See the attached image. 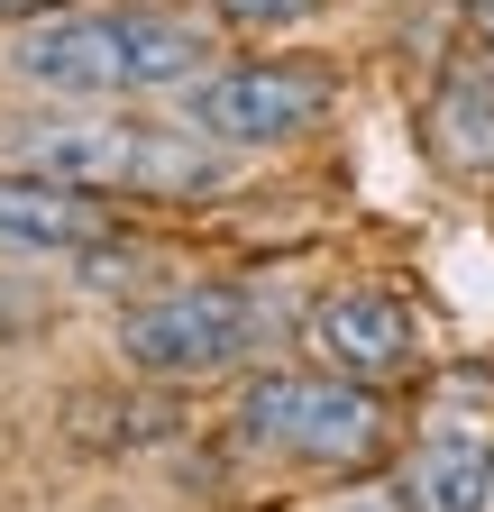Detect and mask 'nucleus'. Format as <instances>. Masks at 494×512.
I'll list each match as a JSON object with an SVG mask.
<instances>
[{
	"label": "nucleus",
	"mask_w": 494,
	"mask_h": 512,
	"mask_svg": "<svg viewBox=\"0 0 494 512\" xmlns=\"http://www.w3.org/2000/svg\"><path fill=\"white\" fill-rule=\"evenodd\" d=\"M238 439L284 467H376L394 439V412L376 384L339 366H275L238 394Z\"/></svg>",
	"instance_id": "7ed1b4c3"
},
{
	"label": "nucleus",
	"mask_w": 494,
	"mask_h": 512,
	"mask_svg": "<svg viewBox=\"0 0 494 512\" xmlns=\"http://www.w3.org/2000/svg\"><path fill=\"white\" fill-rule=\"evenodd\" d=\"M421 147L458 183H494V46H467L440 64V83L421 101Z\"/></svg>",
	"instance_id": "6e6552de"
},
{
	"label": "nucleus",
	"mask_w": 494,
	"mask_h": 512,
	"mask_svg": "<svg viewBox=\"0 0 494 512\" xmlns=\"http://www.w3.org/2000/svg\"><path fill=\"white\" fill-rule=\"evenodd\" d=\"M211 19L174 0H37L0 28V64L55 101H138L211 74Z\"/></svg>",
	"instance_id": "f257e3e1"
},
{
	"label": "nucleus",
	"mask_w": 494,
	"mask_h": 512,
	"mask_svg": "<svg viewBox=\"0 0 494 512\" xmlns=\"http://www.w3.org/2000/svg\"><path fill=\"white\" fill-rule=\"evenodd\" d=\"M101 247H110V211L92 202V192L0 165V256L55 266V256H101Z\"/></svg>",
	"instance_id": "0eeeda50"
},
{
	"label": "nucleus",
	"mask_w": 494,
	"mask_h": 512,
	"mask_svg": "<svg viewBox=\"0 0 494 512\" xmlns=\"http://www.w3.org/2000/svg\"><path fill=\"white\" fill-rule=\"evenodd\" d=\"M339 83L302 55H247V64H211L174 92V119L211 138L220 156H275V147H302L312 128L330 119Z\"/></svg>",
	"instance_id": "39448f33"
},
{
	"label": "nucleus",
	"mask_w": 494,
	"mask_h": 512,
	"mask_svg": "<svg viewBox=\"0 0 494 512\" xmlns=\"http://www.w3.org/2000/svg\"><path fill=\"white\" fill-rule=\"evenodd\" d=\"M37 10V0H0V28H10V19H28Z\"/></svg>",
	"instance_id": "f8f14e48"
},
{
	"label": "nucleus",
	"mask_w": 494,
	"mask_h": 512,
	"mask_svg": "<svg viewBox=\"0 0 494 512\" xmlns=\"http://www.w3.org/2000/svg\"><path fill=\"white\" fill-rule=\"evenodd\" d=\"M0 165L74 183L92 202H220L229 156L193 138L183 119H129V110H19L0 119Z\"/></svg>",
	"instance_id": "f03ea898"
},
{
	"label": "nucleus",
	"mask_w": 494,
	"mask_h": 512,
	"mask_svg": "<svg viewBox=\"0 0 494 512\" xmlns=\"http://www.w3.org/2000/svg\"><path fill=\"white\" fill-rule=\"evenodd\" d=\"M302 339H312L321 366L357 375V384H376V375H403L421 366V311L385 284H339L312 302V320H302Z\"/></svg>",
	"instance_id": "423d86ee"
},
{
	"label": "nucleus",
	"mask_w": 494,
	"mask_h": 512,
	"mask_svg": "<svg viewBox=\"0 0 494 512\" xmlns=\"http://www.w3.org/2000/svg\"><path fill=\"white\" fill-rule=\"evenodd\" d=\"M348 512H394V503H348Z\"/></svg>",
	"instance_id": "ddd939ff"
},
{
	"label": "nucleus",
	"mask_w": 494,
	"mask_h": 512,
	"mask_svg": "<svg viewBox=\"0 0 494 512\" xmlns=\"http://www.w3.org/2000/svg\"><path fill=\"white\" fill-rule=\"evenodd\" d=\"M485 494H494V439L458 421L421 430L394 467V512H485Z\"/></svg>",
	"instance_id": "1a4fd4ad"
},
{
	"label": "nucleus",
	"mask_w": 494,
	"mask_h": 512,
	"mask_svg": "<svg viewBox=\"0 0 494 512\" xmlns=\"http://www.w3.org/2000/svg\"><path fill=\"white\" fill-rule=\"evenodd\" d=\"M211 19H229V28H302L321 10V0H202Z\"/></svg>",
	"instance_id": "9d476101"
},
{
	"label": "nucleus",
	"mask_w": 494,
	"mask_h": 512,
	"mask_svg": "<svg viewBox=\"0 0 494 512\" xmlns=\"http://www.w3.org/2000/svg\"><path fill=\"white\" fill-rule=\"evenodd\" d=\"M467 37H476V46H494V0H467Z\"/></svg>",
	"instance_id": "9b49d317"
},
{
	"label": "nucleus",
	"mask_w": 494,
	"mask_h": 512,
	"mask_svg": "<svg viewBox=\"0 0 494 512\" xmlns=\"http://www.w3.org/2000/svg\"><path fill=\"white\" fill-rule=\"evenodd\" d=\"M284 330L275 284H229V275H183L165 293H138L119 311V357L147 375H229Z\"/></svg>",
	"instance_id": "20e7f679"
}]
</instances>
